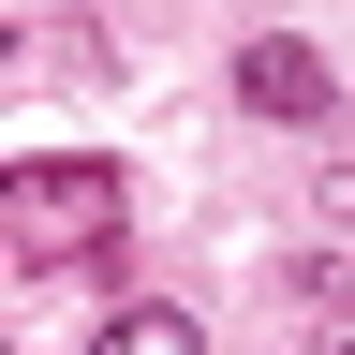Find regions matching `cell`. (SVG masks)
<instances>
[{
  "label": "cell",
  "mask_w": 355,
  "mask_h": 355,
  "mask_svg": "<svg viewBox=\"0 0 355 355\" xmlns=\"http://www.w3.org/2000/svg\"><path fill=\"white\" fill-rule=\"evenodd\" d=\"M237 104L282 119V133H340L355 89H340V60H326L311 30H252V44H237Z\"/></svg>",
  "instance_id": "7a4b0ae2"
},
{
  "label": "cell",
  "mask_w": 355,
  "mask_h": 355,
  "mask_svg": "<svg viewBox=\"0 0 355 355\" xmlns=\"http://www.w3.org/2000/svg\"><path fill=\"white\" fill-rule=\"evenodd\" d=\"M282 296H296V340H311V355H355V296L326 282V266H296Z\"/></svg>",
  "instance_id": "277c9868"
},
{
  "label": "cell",
  "mask_w": 355,
  "mask_h": 355,
  "mask_svg": "<svg viewBox=\"0 0 355 355\" xmlns=\"http://www.w3.org/2000/svg\"><path fill=\"white\" fill-rule=\"evenodd\" d=\"M311 207H326V222H340V237H355V163H326V193H311Z\"/></svg>",
  "instance_id": "5b68a950"
},
{
  "label": "cell",
  "mask_w": 355,
  "mask_h": 355,
  "mask_svg": "<svg viewBox=\"0 0 355 355\" xmlns=\"http://www.w3.org/2000/svg\"><path fill=\"white\" fill-rule=\"evenodd\" d=\"M0 222H15L30 266H89V252L133 237V178L89 163V148H30V163H0Z\"/></svg>",
  "instance_id": "6da1fadb"
},
{
  "label": "cell",
  "mask_w": 355,
  "mask_h": 355,
  "mask_svg": "<svg viewBox=\"0 0 355 355\" xmlns=\"http://www.w3.org/2000/svg\"><path fill=\"white\" fill-rule=\"evenodd\" d=\"M89 355H207V311H193V296H119Z\"/></svg>",
  "instance_id": "3957f363"
}]
</instances>
